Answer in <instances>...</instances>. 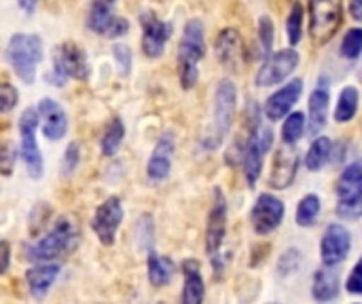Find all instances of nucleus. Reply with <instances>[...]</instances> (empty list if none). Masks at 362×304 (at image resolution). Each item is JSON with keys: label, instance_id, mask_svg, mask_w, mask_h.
I'll return each instance as SVG.
<instances>
[{"label": "nucleus", "instance_id": "obj_45", "mask_svg": "<svg viewBox=\"0 0 362 304\" xmlns=\"http://www.w3.org/2000/svg\"><path fill=\"white\" fill-rule=\"evenodd\" d=\"M17 2L21 4V8H23L25 13H32L34 6H36V0H17Z\"/></svg>", "mask_w": 362, "mask_h": 304}, {"label": "nucleus", "instance_id": "obj_19", "mask_svg": "<svg viewBox=\"0 0 362 304\" xmlns=\"http://www.w3.org/2000/svg\"><path fill=\"white\" fill-rule=\"evenodd\" d=\"M339 288H341V279H339V271L335 267L322 265L312 277V298L316 303H333L339 296Z\"/></svg>", "mask_w": 362, "mask_h": 304}, {"label": "nucleus", "instance_id": "obj_28", "mask_svg": "<svg viewBox=\"0 0 362 304\" xmlns=\"http://www.w3.org/2000/svg\"><path fill=\"white\" fill-rule=\"evenodd\" d=\"M333 157V142L325 135L316 138L310 148H308V154H305V167L310 171H322L325 165L331 161Z\"/></svg>", "mask_w": 362, "mask_h": 304}, {"label": "nucleus", "instance_id": "obj_14", "mask_svg": "<svg viewBox=\"0 0 362 304\" xmlns=\"http://www.w3.org/2000/svg\"><path fill=\"white\" fill-rule=\"evenodd\" d=\"M142 53L151 59H159L172 36V23L161 21L155 13H142Z\"/></svg>", "mask_w": 362, "mask_h": 304}, {"label": "nucleus", "instance_id": "obj_9", "mask_svg": "<svg viewBox=\"0 0 362 304\" xmlns=\"http://www.w3.org/2000/svg\"><path fill=\"white\" fill-rule=\"evenodd\" d=\"M117 0H91L87 25L104 38H119L129 32V21L115 13Z\"/></svg>", "mask_w": 362, "mask_h": 304}, {"label": "nucleus", "instance_id": "obj_3", "mask_svg": "<svg viewBox=\"0 0 362 304\" xmlns=\"http://www.w3.org/2000/svg\"><path fill=\"white\" fill-rule=\"evenodd\" d=\"M238 112V89L231 78H223L214 91V110H212V127L204 138V146L214 150L221 146L225 135L231 131Z\"/></svg>", "mask_w": 362, "mask_h": 304}, {"label": "nucleus", "instance_id": "obj_36", "mask_svg": "<svg viewBox=\"0 0 362 304\" xmlns=\"http://www.w3.org/2000/svg\"><path fill=\"white\" fill-rule=\"evenodd\" d=\"M259 40H261V53L263 57H269L274 51V23L267 15L259 19Z\"/></svg>", "mask_w": 362, "mask_h": 304}, {"label": "nucleus", "instance_id": "obj_37", "mask_svg": "<svg viewBox=\"0 0 362 304\" xmlns=\"http://www.w3.org/2000/svg\"><path fill=\"white\" fill-rule=\"evenodd\" d=\"M78 161H81V146H78V142H70L64 152V159H62V176L70 178L76 171Z\"/></svg>", "mask_w": 362, "mask_h": 304}, {"label": "nucleus", "instance_id": "obj_44", "mask_svg": "<svg viewBox=\"0 0 362 304\" xmlns=\"http://www.w3.org/2000/svg\"><path fill=\"white\" fill-rule=\"evenodd\" d=\"M350 15L352 19L362 21V0H350Z\"/></svg>", "mask_w": 362, "mask_h": 304}, {"label": "nucleus", "instance_id": "obj_33", "mask_svg": "<svg viewBox=\"0 0 362 304\" xmlns=\"http://www.w3.org/2000/svg\"><path fill=\"white\" fill-rule=\"evenodd\" d=\"M339 51H341V57H346V59H356V57H361V53H362L361 28H352V30H348V32L344 34Z\"/></svg>", "mask_w": 362, "mask_h": 304}, {"label": "nucleus", "instance_id": "obj_24", "mask_svg": "<svg viewBox=\"0 0 362 304\" xmlns=\"http://www.w3.org/2000/svg\"><path fill=\"white\" fill-rule=\"evenodd\" d=\"M59 265H38V267H30L25 271V284L30 288V294L34 298H45L47 292L51 290V286L55 284V279L59 277Z\"/></svg>", "mask_w": 362, "mask_h": 304}, {"label": "nucleus", "instance_id": "obj_15", "mask_svg": "<svg viewBox=\"0 0 362 304\" xmlns=\"http://www.w3.org/2000/svg\"><path fill=\"white\" fill-rule=\"evenodd\" d=\"M301 93H303V80L301 78H295V80L286 83L284 87H280L276 93H272L267 97V102L263 106L265 118L269 123H278V121L286 118L293 112L295 104L299 102Z\"/></svg>", "mask_w": 362, "mask_h": 304}, {"label": "nucleus", "instance_id": "obj_6", "mask_svg": "<svg viewBox=\"0 0 362 304\" xmlns=\"http://www.w3.org/2000/svg\"><path fill=\"white\" fill-rule=\"evenodd\" d=\"M344 21V0H310V36L316 44L329 42Z\"/></svg>", "mask_w": 362, "mask_h": 304}, {"label": "nucleus", "instance_id": "obj_31", "mask_svg": "<svg viewBox=\"0 0 362 304\" xmlns=\"http://www.w3.org/2000/svg\"><path fill=\"white\" fill-rule=\"evenodd\" d=\"M123 138H125V125L119 116L110 118V123L106 125L104 129V135L100 140V150L104 157H115L123 144Z\"/></svg>", "mask_w": 362, "mask_h": 304}, {"label": "nucleus", "instance_id": "obj_21", "mask_svg": "<svg viewBox=\"0 0 362 304\" xmlns=\"http://www.w3.org/2000/svg\"><path fill=\"white\" fill-rule=\"evenodd\" d=\"M259 131V129H257ZM257 131L255 133H248L246 138V148H244V154H242V169H244V178L248 182V188H255L261 174H263V161H265V150L257 138Z\"/></svg>", "mask_w": 362, "mask_h": 304}, {"label": "nucleus", "instance_id": "obj_26", "mask_svg": "<svg viewBox=\"0 0 362 304\" xmlns=\"http://www.w3.org/2000/svg\"><path fill=\"white\" fill-rule=\"evenodd\" d=\"M146 271H148V281L153 288H165L168 284H172L176 267L170 258L159 256L155 252H148V260H146Z\"/></svg>", "mask_w": 362, "mask_h": 304}, {"label": "nucleus", "instance_id": "obj_20", "mask_svg": "<svg viewBox=\"0 0 362 304\" xmlns=\"http://www.w3.org/2000/svg\"><path fill=\"white\" fill-rule=\"evenodd\" d=\"M172 152H174V135L165 133L157 142V146H155V150H153V154H151V159L146 163V176L153 182H161V180H165L170 176V169H172Z\"/></svg>", "mask_w": 362, "mask_h": 304}, {"label": "nucleus", "instance_id": "obj_23", "mask_svg": "<svg viewBox=\"0 0 362 304\" xmlns=\"http://www.w3.org/2000/svg\"><path fill=\"white\" fill-rule=\"evenodd\" d=\"M329 106H331V91L327 85H318L310 95V114H308V131L318 135L327 121H329Z\"/></svg>", "mask_w": 362, "mask_h": 304}, {"label": "nucleus", "instance_id": "obj_30", "mask_svg": "<svg viewBox=\"0 0 362 304\" xmlns=\"http://www.w3.org/2000/svg\"><path fill=\"white\" fill-rule=\"evenodd\" d=\"M305 131H308V118H305V114L299 112V110L297 112H291L284 118V123H282V133H280L282 144L284 146H297L301 142V138L305 135Z\"/></svg>", "mask_w": 362, "mask_h": 304}, {"label": "nucleus", "instance_id": "obj_16", "mask_svg": "<svg viewBox=\"0 0 362 304\" xmlns=\"http://www.w3.org/2000/svg\"><path fill=\"white\" fill-rule=\"evenodd\" d=\"M214 49H216V57L218 61L231 70V72H238L246 59V51H244V42H242V36L235 28H225L218 36H216V42H214Z\"/></svg>", "mask_w": 362, "mask_h": 304}, {"label": "nucleus", "instance_id": "obj_32", "mask_svg": "<svg viewBox=\"0 0 362 304\" xmlns=\"http://www.w3.org/2000/svg\"><path fill=\"white\" fill-rule=\"evenodd\" d=\"M301 265H303V254H301V250L291 248V250H286L284 254H280V260H278V275H280V277H291V275L299 273Z\"/></svg>", "mask_w": 362, "mask_h": 304}, {"label": "nucleus", "instance_id": "obj_2", "mask_svg": "<svg viewBox=\"0 0 362 304\" xmlns=\"http://www.w3.org/2000/svg\"><path fill=\"white\" fill-rule=\"evenodd\" d=\"M78 243V229L76 222L68 216L55 220L51 231L32 248L25 250V256L34 262H51L55 258L68 256Z\"/></svg>", "mask_w": 362, "mask_h": 304}, {"label": "nucleus", "instance_id": "obj_17", "mask_svg": "<svg viewBox=\"0 0 362 304\" xmlns=\"http://www.w3.org/2000/svg\"><path fill=\"white\" fill-rule=\"evenodd\" d=\"M299 171V154L293 150V146H282L274 157V169L269 176V186L274 190L291 188Z\"/></svg>", "mask_w": 362, "mask_h": 304}, {"label": "nucleus", "instance_id": "obj_25", "mask_svg": "<svg viewBox=\"0 0 362 304\" xmlns=\"http://www.w3.org/2000/svg\"><path fill=\"white\" fill-rule=\"evenodd\" d=\"M337 199H361L362 197V159L344 167L335 184Z\"/></svg>", "mask_w": 362, "mask_h": 304}, {"label": "nucleus", "instance_id": "obj_41", "mask_svg": "<svg viewBox=\"0 0 362 304\" xmlns=\"http://www.w3.org/2000/svg\"><path fill=\"white\" fill-rule=\"evenodd\" d=\"M112 53H115L117 66L121 68V74L127 76V74H129V68H132V51H129V47H125V44H115V47H112Z\"/></svg>", "mask_w": 362, "mask_h": 304}, {"label": "nucleus", "instance_id": "obj_11", "mask_svg": "<svg viewBox=\"0 0 362 304\" xmlns=\"http://www.w3.org/2000/svg\"><path fill=\"white\" fill-rule=\"evenodd\" d=\"M227 237V199L221 188L212 193V205L206 220V254L210 258L218 256Z\"/></svg>", "mask_w": 362, "mask_h": 304}, {"label": "nucleus", "instance_id": "obj_13", "mask_svg": "<svg viewBox=\"0 0 362 304\" xmlns=\"http://www.w3.org/2000/svg\"><path fill=\"white\" fill-rule=\"evenodd\" d=\"M121 222H123V203L119 197H108L95 209L93 220H91V229H93L98 241L108 248L115 243V237H117Z\"/></svg>", "mask_w": 362, "mask_h": 304}, {"label": "nucleus", "instance_id": "obj_38", "mask_svg": "<svg viewBox=\"0 0 362 304\" xmlns=\"http://www.w3.org/2000/svg\"><path fill=\"white\" fill-rule=\"evenodd\" d=\"M15 161H17V148L13 142H2L0 144V174L2 176H11L15 169Z\"/></svg>", "mask_w": 362, "mask_h": 304}, {"label": "nucleus", "instance_id": "obj_27", "mask_svg": "<svg viewBox=\"0 0 362 304\" xmlns=\"http://www.w3.org/2000/svg\"><path fill=\"white\" fill-rule=\"evenodd\" d=\"M358 104H361V93L356 87H344L333 112L335 123H350L354 121L356 112H358Z\"/></svg>", "mask_w": 362, "mask_h": 304}, {"label": "nucleus", "instance_id": "obj_35", "mask_svg": "<svg viewBox=\"0 0 362 304\" xmlns=\"http://www.w3.org/2000/svg\"><path fill=\"white\" fill-rule=\"evenodd\" d=\"M337 216L348 222H356L362 218V197L361 199H339L335 207Z\"/></svg>", "mask_w": 362, "mask_h": 304}, {"label": "nucleus", "instance_id": "obj_12", "mask_svg": "<svg viewBox=\"0 0 362 304\" xmlns=\"http://www.w3.org/2000/svg\"><path fill=\"white\" fill-rule=\"evenodd\" d=\"M352 252V233L348 226L333 222L325 229L320 239V260L325 267H337L341 265Z\"/></svg>", "mask_w": 362, "mask_h": 304}, {"label": "nucleus", "instance_id": "obj_29", "mask_svg": "<svg viewBox=\"0 0 362 304\" xmlns=\"http://www.w3.org/2000/svg\"><path fill=\"white\" fill-rule=\"evenodd\" d=\"M320 212H322V201H320V197L314 195V193L305 195V197L299 201L297 212H295V222H297V226H301V229H312V226L318 222Z\"/></svg>", "mask_w": 362, "mask_h": 304}, {"label": "nucleus", "instance_id": "obj_10", "mask_svg": "<svg viewBox=\"0 0 362 304\" xmlns=\"http://www.w3.org/2000/svg\"><path fill=\"white\" fill-rule=\"evenodd\" d=\"M299 66V53L293 49H282L272 53L269 57H265L263 66L259 68L255 83L257 87H276L280 83H284L295 68Z\"/></svg>", "mask_w": 362, "mask_h": 304}, {"label": "nucleus", "instance_id": "obj_42", "mask_svg": "<svg viewBox=\"0 0 362 304\" xmlns=\"http://www.w3.org/2000/svg\"><path fill=\"white\" fill-rule=\"evenodd\" d=\"M346 290L354 296H362V256L358 258V262L352 267V273L346 281Z\"/></svg>", "mask_w": 362, "mask_h": 304}, {"label": "nucleus", "instance_id": "obj_43", "mask_svg": "<svg viewBox=\"0 0 362 304\" xmlns=\"http://www.w3.org/2000/svg\"><path fill=\"white\" fill-rule=\"evenodd\" d=\"M11 267V245L8 241H0V277L8 271Z\"/></svg>", "mask_w": 362, "mask_h": 304}, {"label": "nucleus", "instance_id": "obj_34", "mask_svg": "<svg viewBox=\"0 0 362 304\" xmlns=\"http://www.w3.org/2000/svg\"><path fill=\"white\" fill-rule=\"evenodd\" d=\"M286 32H288V42L291 44H297L301 40V34H303V4L301 2H295L291 6L288 21H286Z\"/></svg>", "mask_w": 362, "mask_h": 304}, {"label": "nucleus", "instance_id": "obj_39", "mask_svg": "<svg viewBox=\"0 0 362 304\" xmlns=\"http://www.w3.org/2000/svg\"><path fill=\"white\" fill-rule=\"evenodd\" d=\"M153 235H155V226H153V220H151V216H142L140 218V222H138V226H136V237H138V241H140V248L142 250H148L151 245H153Z\"/></svg>", "mask_w": 362, "mask_h": 304}, {"label": "nucleus", "instance_id": "obj_7", "mask_svg": "<svg viewBox=\"0 0 362 304\" xmlns=\"http://www.w3.org/2000/svg\"><path fill=\"white\" fill-rule=\"evenodd\" d=\"M38 110L25 108L19 116V135H21V159L25 163L28 176L38 180L42 176V154L36 142V129H38Z\"/></svg>", "mask_w": 362, "mask_h": 304}, {"label": "nucleus", "instance_id": "obj_40", "mask_svg": "<svg viewBox=\"0 0 362 304\" xmlns=\"http://www.w3.org/2000/svg\"><path fill=\"white\" fill-rule=\"evenodd\" d=\"M19 102V93L11 83H0V114L11 112Z\"/></svg>", "mask_w": 362, "mask_h": 304}, {"label": "nucleus", "instance_id": "obj_5", "mask_svg": "<svg viewBox=\"0 0 362 304\" xmlns=\"http://www.w3.org/2000/svg\"><path fill=\"white\" fill-rule=\"evenodd\" d=\"M72 80H87L89 78V63L85 51L76 42H62L53 55V70L47 74V80L55 87H64V83Z\"/></svg>", "mask_w": 362, "mask_h": 304}, {"label": "nucleus", "instance_id": "obj_18", "mask_svg": "<svg viewBox=\"0 0 362 304\" xmlns=\"http://www.w3.org/2000/svg\"><path fill=\"white\" fill-rule=\"evenodd\" d=\"M36 110H38V116L42 118L45 138H49L53 142L62 140L66 135V131H68V116H66L64 108L55 99L45 97V99H40Z\"/></svg>", "mask_w": 362, "mask_h": 304}, {"label": "nucleus", "instance_id": "obj_46", "mask_svg": "<svg viewBox=\"0 0 362 304\" xmlns=\"http://www.w3.org/2000/svg\"><path fill=\"white\" fill-rule=\"evenodd\" d=\"M354 304H361V303H354Z\"/></svg>", "mask_w": 362, "mask_h": 304}, {"label": "nucleus", "instance_id": "obj_1", "mask_svg": "<svg viewBox=\"0 0 362 304\" xmlns=\"http://www.w3.org/2000/svg\"><path fill=\"white\" fill-rule=\"evenodd\" d=\"M206 55V30L199 19H191L185 25L178 44V78L182 89H193L199 78V61Z\"/></svg>", "mask_w": 362, "mask_h": 304}, {"label": "nucleus", "instance_id": "obj_22", "mask_svg": "<svg viewBox=\"0 0 362 304\" xmlns=\"http://www.w3.org/2000/svg\"><path fill=\"white\" fill-rule=\"evenodd\" d=\"M182 275H185V286H182V296L180 304H204L206 298V284L202 277V267L197 260L189 258L182 262Z\"/></svg>", "mask_w": 362, "mask_h": 304}, {"label": "nucleus", "instance_id": "obj_8", "mask_svg": "<svg viewBox=\"0 0 362 304\" xmlns=\"http://www.w3.org/2000/svg\"><path fill=\"white\" fill-rule=\"evenodd\" d=\"M284 214H286V205L282 199H278L272 193H263L257 197L252 209H250V224L252 231L259 237H267L274 231H278L284 222Z\"/></svg>", "mask_w": 362, "mask_h": 304}, {"label": "nucleus", "instance_id": "obj_4", "mask_svg": "<svg viewBox=\"0 0 362 304\" xmlns=\"http://www.w3.org/2000/svg\"><path fill=\"white\" fill-rule=\"evenodd\" d=\"M6 57L23 85H32L36 78V66L42 59V40L36 34H13L6 44Z\"/></svg>", "mask_w": 362, "mask_h": 304}]
</instances>
